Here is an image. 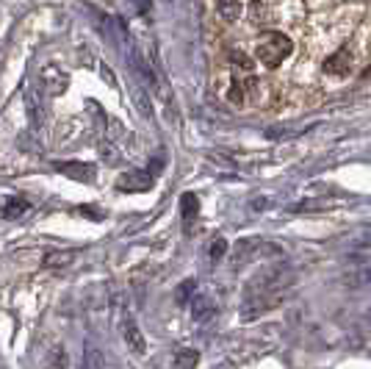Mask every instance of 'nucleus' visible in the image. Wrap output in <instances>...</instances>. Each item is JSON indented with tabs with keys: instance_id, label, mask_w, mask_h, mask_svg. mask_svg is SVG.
I'll return each mask as SVG.
<instances>
[{
	"instance_id": "1a4fd4ad",
	"label": "nucleus",
	"mask_w": 371,
	"mask_h": 369,
	"mask_svg": "<svg viewBox=\"0 0 371 369\" xmlns=\"http://www.w3.org/2000/svg\"><path fill=\"white\" fill-rule=\"evenodd\" d=\"M75 259H78L75 250H47L45 259H42V264L47 269H67L75 264Z\"/></svg>"
},
{
	"instance_id": "9b49d317",
	"label": "nucleus",
	"mask_w": 371,
	"mask_h": 369,
	"mask_svg": "<svg viewBox=\"0 0 371 369\" xmlns=\"http://www.w3.org/2000/svg\"><path fill=\"white\" fill-rule=\"evenodd\" d=\"M197 361H200V353L192 347H183L175 353V369H197Z\"/></svg>"
},
{
	"instance_id": "7ed1b4c3",
	"label": "nucleus",
	"mask_w": 371,
	"mask_h": 369,
	"mask_svg": "<svg viewBox=\"0 0 371 369\" xmlns=\"http://www.w3.org/2000/svg\"><path fill=\"white\" fill-rule=\"evenodd\" d=\"M53 169L61 172L64 178L81 181V183H95V178H98V167L86 164V161H53Z\"/></svg>"
},
{
	"instance_id": "412c9836",
	"label": "nucleus",
	"mask_w": 371,
	"mask_h": 369,
	"mask_svg": "<svg viewBox=\"0 0 371 369\" xmlns=\"http://www.w3.org/2000/svg\"><path fill=\"white\" fill-rule=\"evenodd\" d=\"M310 208H330V203L305 200V203H297V205H291V211H294V214H297V211H310Z\"/></svg>"
},
{
	"instance_id": "4468645a",
	"label": "nucleus",
	"mask_w": 371,
	"mask_h": 369,
	"mask_svg": "<svg viewBox=\"0 0 371 369\" xmlns=\"http://www.w3.org/2000/svg\"><path fill=\"white\" fill-rule=\"evenodd\" d=\"M269 0H255L252 3V8H249V17H252V23H258V25H264V23H269L271 11H269Z\"/></svg>"
},
{
	"instance_id": "bb28decb",
	"label": "nucleus",
	"mask_w": 371,
	"mask_h": 369,
	"mask_svg": "<svg viewBox=\"0 0 371 369\" xmlns=\"http://www.w3.org/2000/svg\"><path fill=\"white\" fill-rule=\"evenodd\" d=\"M363 81H371V67H369V69H363Z\"/></svg>"
},
{
	"instance_id": "6ab92c4d",
	"label": "nucleus",
	"mask_w": 371,
	"mask_h": 369,
	"mask_svg": "<svg viewBox=\"0 0 371 369\" xmlns=\"http://www.w3.org/2000/svg\"><path fill=\"white\" fill-rule=\"evenodd\" d=\"M67 364H69V358H67V353H64V347H53L50 350V367L53 369H67Z\"/></svg>"
},
{
	"instance_id": "5701e85b",
	"label": "nucleus",
	"mask_w": 371,
	"mask_h": 369,
	"mask_svg": "<svg viewBox=\"0 0 371 369\" xmlns=\"http://www.w3.org/2000/svg\"><path fill=\"white\" fill-rule=\"evenodd\" d=\"M230 59H233V62H236L241 69H249V67H252V59H249L247 53H241V50H230Z\"/></svg>"
},
{
	"instance_id": "aec40b11",
	"label": "nucleus",
	"mask_w": 371,
	"mask_h": 369,
	"mask_svg": "<svg viewBox=\"0 0 371 369\" xmlns=\"http://www.w3.org/2000/svg\"><path fill=\"white\" fill-rule=\"evenodd\" d=\"M225 250H228V242L225 239H213V244H211V261H219L225 256Z\"/></svg>"
},
{
	"instance_id": "39448f33",
	"label": "nucleus",
	"mask_w": 371,
	"mask_h": 369,
	"mask_svg": "<svg viewBox=\"0 0 371 369\" xmlns=\"http://www.w3.org/2000/svg\"><path fill=\"white\" fill-rule=\"evenodd\" d=\"M39 75H42V84H45V89H47L50 95H61V92L67 89L69 84L67 72L59 67V64H53V62L39 69Z\"/></svg>"
},
{
	"instance_id": "393cba45",
	"label": "nucleus",
	"mask_w": 371,
	"mask_h": 369,
	"mask_svg": "<svg viewBox=\"0 0 371 369\" xmlns=\"http://www.w3.org/2000/svg\"><path fill=\"white\" fill-rule=\"evenodd\" d=\"M136 8V14H147L150 11V6H153V0H131Z\"/></svg>"
},
{
	"instance_id": "dca6fc26",
	"label": "nucleus",
	"mask_w": 371,
	"mask_h": 369,
	"mask_svg": "<svg viewBox=\"0 0 371 369\" xmlns=\"http://www.w3.org/2000/svg\"><path fill=\"white\" fill-rule=\"evenodd\" d=\"M25 101H28V114H31V123H34L36 128L42 125V106H39V92H36L34 86L25 92Z\"/></svg>"
},
{
	"instance_id": "a211bd4d",
	"label": "nucleus",
	"mask_w": 371,
	"mask_h": 369,
	"mask_svg": "<svg viewBox=\"0 0 371 369\" xmlns=\"http://www.w3.org/2000/svg\"><path fill=\"white\" fill-rule=\"evenodd\" d=\"M194 289H197V280H194V278L183 280V283L177 286V295H175L177 305H186V302H192V297H194Z\"/></svg>"
},
{
	"instance_id": "f8f14e48",
	"label": "nucleus",
	"mask_w": 371,
	"mask_h": 369,
	"mask_svg": "<svg viewBox=\"0 0 371 369\" xmlns=\"http://www.w3.org/2000/svg\"><path fill=\"white\" fill-rule=\"evenodd\" d=\"M192 317H194L197 322L211 319V317H213V302L208 300V297H194V300H192Z\"/></svg>"
},
{
	"instance_id": "20e7f679",
	"label": "nucleus",
	"mask_w": 371,
	"mask_h": 369,
	"mask_svg": "<svg viewBox=\"0 0 371 369\" xmlns=\"http://www.w3.org/2000/svg\"><path fill=\"white\" fill-rule=\"evenodd\" d=\"M153 181H155V178H153L147 169H131V172L119 175L117 189H119V192H147V189L153 186Z\"/></svg>"
},
{
	"instance_id": "423d86ee",
	"label": "nucleus",
	"mask_w": 371,
	"mask_h": 369,
	"mask_svg": "<svg viewBox=\"0 0 371 369\" xmlns=\"http://www.w3.org/2000/svg\"><path fill=\"white\" fill-rule=\"evenodd\" d=\"M122 339H125V344H128V350L136 353V356H144V350H147V341H144V336L139 331V325H136V319L131 314H122Z\"/></svg>"
},
{
	"instance_id": "f257e3e1",
	"label": "nucleus",
	"mask_w": 371,
	"mask_h": 369,
	"mask_svg": "<svg viewBox=\"0 0 371 369\" xmlns=\"http://www.w3.org/2000/svg\"><path fill=\"white\" fill-rule=\"evenodd\" d=\"M294 283V269L285 267V264H269L264 267L247 286L244 292V302H241V317L249 322V319H258L261 314L271 311L274 305H280L283 297L288 295Z\"/></svg>"
},
{
	"instance_id": "2eb2a0df",
	"label": "nucleus",
	"mask_w": 371,
	"mask_h": 369,
	"mask_svg": "<svg viewBox=\"0 0 371 369\" xmlns=\"http://www.w3.org/2000/svg\"><path fill=\"white\" fill-rule=\"evenodd\" d=\"M216 8H219V17L228 20V23L238 20V14H241V3L238 0H219Z\"/></svg>"
},
{
	"instance_id": "a878e982",
	"label": "nucleus",
	"mask_w": 371,
	"mask_h": 369,
	"mask_svg": "<svg viewBox=\"0 0 371 369\" xmlns=\"http://www.w3.org/2000/svg\"><path fill=\"white\" fill-rule=\"evenodd\" d=\"M102 78H105L108 84H114V72H108V69H105V67H102Z\"/></svg>"
},
{
	"instance_id": "0eeeda50",
	"label": "nucleus",
	"mask_w": 371,
	"mask_h": 369,
	"mask_svg": "<svg viewBox=\"0 0 371 369\" xmlns=\"http://www.w3.org/2000/svg\"><path fill=\"white\" fill-rule=\"evenodd\" d=\"M352 64H355V59H352V53L349 50H338V53H333L327 62H324V72L327 75H349L352 72Z\"/></svg>"
},
{
	"instance_id": "6e6552de",
	"label": "nucleus",
	"mask_w": 371,
	"mask_h": 369,
	"mask_svg": "<svg viewBox=\"0 0 371 369\" xmlns=\"http://www.w3.org/2000/svg\"><path fill=\"white\" fill-rule=\"evenodd\" d=\"M31 208V203L20 195H8L6 200L0 203V220H20L25 211Z\"/></svg>"
},
{
	"instance_id": "4be33fe9",
	"label": "nucleus",
	"mask_w": 371,
	"mask_h": 369,
	"mask_svg": "<svg viewBox=\"0 0 371 369\" xmlns=\"http://www.w3.org/2000/svg\"><path fill=\"white\" fill-rule=\"evenodd\" d=\"M228 98L236 103V106H244V84L233 81V86H230V92H228Z\"/></svg>"
},
{
	"instance_id": "b1692460",
	"label": "nucleus",
	"mask_w": 371,
	"mask_h": 369,
	"mask_svg": "<svg viewBox=\"0 0 371 369\" xmlns=\"http://www.w3.org/2000/svg\"><path fill=\"white\" fill-rule=\"evenodd\" d=\"M100 153H102V159H105L108 164H117V161H119V156H117V150H114L111 144H105V142H102V144H100Z\"/></svg>"
},
{
	"instance_id": "9d476101",
	"label": "nucleus",
	"mask_w": 371,
	"mask_h": 369,
	"mask_svg": "<svg viewBox=\"0 0 371 369\" xmlns=\"http://www.w3.org/2000/svg\"><path fill=\"white\" fill-rule=\"evenodd\" d=\"M131 98H134L136 108H139V114L144 117V120H150L153 117V108H150V98H147V89L139 84V81H134V89H131Z\"/></svg>"
},
{
	"instance_id": "f3484780",
	"label": "nucleus",
	"mask_w": 371,
	"mask_h": 369,
	"mask_svg": "<svg viewBox=\"0 0 371 369\" xmlns=\"http://www.w3.org/2000/svg\"><path fill=\"white\" fill-rule=\"evenodd\" d=\"M83 369H105L102 353L95 347V344H86V353H83Z\"/></svg>"
},
{
	"instance_id": "f03ea898",
	"label": "nucleus",
	"mask_w": 371,
	"mask_h": 369,
	"mask_svg": "<svg viewBox=\"0 0 371 369\" xmlns=\"http://www.w3.org/2000/svg\"><path fill=\"white\" fill-rule=\"evenodd\" d=\"M291 50H294V42L285 34H280V31L264 34L258 39V45H255V56H258V62L266 64V67L283 64V62L291 56Z\"/></svg>"
},
{
	"instance_id": "ddd939ff",
	"label": "nucleus",
	"mask_w": 371,
	"mask_h": 369,
	"mask_svg": "<svg viewBox=\"0 0 371 369\" xmlns=\"http://www.w3.org/2000/svg\"><path fill=\"white\" fill-rule=\"evenodd\" d=\"M180 208H183V220H186V222H194L197 214H200V200H197V195H183Z\"/></svg>"
}]
</instances>
